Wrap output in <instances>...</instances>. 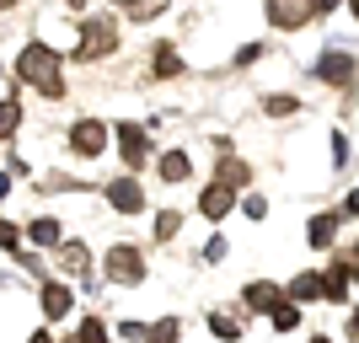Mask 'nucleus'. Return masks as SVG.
<instances>
[{"mask_svg": "<svg viewBox=\"0 0 359 343\" xmlns=\"http://www.w3.org/2000/svg\"><path fill=\"white\" fill-rule=\"evenodd\" d=\"M16 75H22V81H32V86H43L48 97H60V54H54V48L48 43H27L22 48V54H16Z\"/></svg>", "mask_w": 359, "mask_h": 343, "instance_id": "f257e3e1", "label": "nucleus"}, {"mask_svg": "<svg viewBox=\"0 0 359 343\" xmlns=\"http://www.w3.org/2000/svg\"><path fill=\"white\" fill-rule=\"evenodd\" d=\"M316 11H322L316 0H269V22H273V27H285V32L306 27Z\"/></svg>", "mask_w": 359, "mask_h": 343, "instance_id": "f03ea898", "label": "nucleus"}, {"mask_svg": "<svg viewBox=\"0 0 359 343\" xmlns=\"http://www.w3.org/2000/svg\"><path fill=\"white\" fill-rule=\"evenodd\" d=\"M316 75H322V86H354V54L327 48V54L316 60Z\"/></svg>", "mask_w": 359, "mask_h": 343, "instance_id": "7ed1b4c3", "label": "nucleus"}, {"mask_svg": "<svg viewBox=\"0 0 359 343\" xmlns=\"http://www.w3.org/2000/svg\"><path fill=\"white\" fill-rule=\"evenodd\" d=\"M231 209H236V188H225V182H210V188L198 194V215H204V220H225Z\"/></svg>", "mask_w": 359, "mask_h": 343, "instance_id": "20e7f679", "label": "nucleus"}, {"mask_svg": "<svg viewBox=\"0 0 359 343\" xmlns=\"http://www.w3.org/2000/svg\"><path fill=\"white\" fill-rule=\"evenodd\" d=\"M140 274H145V263H140V253H135V247H113V253H107V279L135 284Z\"/></svg>", "mask_w": 359, "mask_h": 343, "instance_id": "39448f33", "label": "nucleus"}, {"mask_svg": "<svg viewBox=\"0 0 359 343\" xmlns=\"http://www.w3.org/2000/svg\"><path fill=\"white\" fill-rule=\"evenodd\" d=\"M285 300H295V306H311V300H322V274H316V269L295 274V279L285 284Z\"/></svg>", "mask_w": 359, "mask_h": 343, "instance_id": "423d86ee", "label": "nucleus"}, {"mask_svg": "<svg viewBox=\"0 0 359 343\" xmlns=\"http://www.w3.org/2000/svg\"><path fill=\"white\" fill-rule=\"evenodd\" d=\"M241 300H247L252 311H273V306L285 300V290H279V284H273V279H252V284H247V290H241Z\"/></svg>", "mask_w": 359, "mask_h": 343, "instance_id": "0eeeda50", "label": "nucleus"}, {"mask_svg": "<svg viewBox=\"0 0 359 343\" xmlns=\"http://www.w3.org/2000/svg\"><path fill=\"white\" fill-rule=\"evenodd\" d=\"M113 43H118V27H113V22H91L81 54H113Z\"/></svg>", "mask_w": 359, "mask_h": 343, "instance_id": "6e6552de", "label": "nucleus"}, {"mask_svg": "<svg viewBox=\"0 0 359 343\" xmlns=\"http://www.w3.org/2000/svg\"><path fill=\"white\" fill-rule=\"evenodd\" d=\"M70 145L75 150H81V156H97V150H102L107 145V129H102V123H75V135H70Z\"/></svg>", "mask_w": 359, "mask_h": 343, "instance_id": "1a4fd4ad", "label": "nucleus"}, {"mask_svg": "<svg viewBox=\"0 0 359 343\" xmlns=\"http://www.w3.org/2000/svg\"><path fill=\"white\" fill-rule=\"evenodd\" d=\"M338 220H344V215H311V225H306V241H311V247H332V236H338Z\"/></svg>", "mask_w": 359, "mask_h": 343, "instance_id": "9d476101", "label": "nucleus"}, {"mask_svg": "<svg viewBox=\"0 0 359 343\" xmlns=\"http://www.w3.org/2000/svg\"><path fill=\"white\" fill-rule=\"evenodd\" d=\"M123 161L129 166H145V129H140V123H123Z\"/></svg>", "mask_w": 359, "mask_h": 343, "instance_id": "9b49d317", "label": "nucleus"}, {"mask_svg": "<svg viewBox=\"0 0 359 343\" xmlns=\"http://www.w3.org/2000/svg\"><path fill=\"white\" fill-rule=\"evenodd\" d=\"M107 199H113V204H118L123 215H135V209L145 204V199H140V188H135L129 177H123V182H113V188H107Z\"/></svg>", "mask_w": 359, "mask_h": 343, "instance_id": "f8f14e48", "label": "nucleus"}, {"mask_svg": "<svg viewBox=\"0 0 359 343\" xmlns=\"http://www.w3.org/2000/svg\"><path fill=\"white\" fill-rule=\"evenodd\" d=\"M161 182H188V150H166L161 156Z\"/></svg>", "mask_w": 359, "mask_h": 343, "instance_id": "ddd939ff", "label": "nucleus"}, {"mask_svg": "<svg viewBox=\"0 0 359 343\" xmlns=\"http://www.w3.org/2000/svg\"><path fill=\"white\" fill-rule=\"evenodd\" d=\"M220 182L225 188H247V182H252V166L247 161H220Z\"/></svg>", "mask_w": 359, "mask_h": 343, "instance_id": "4468645a", "label": "nucleus"}, {"mask_svg": "<svg viewBox=\"0 0 359 343\" xmlns=\"http://www.w3.org/2000/svg\"><path fill=\"white\" fill-rule=\"evenodd\" d=\"M43 311L48 316H65V311H70V290H65V284H48V290H43Z\"/></svg>", "mask_w": 359, "mask_h": 343, "instance_id": "2eb2a0df", "label": "nucleus"}, {"mask_svg": "<svg viewBox=\"0 0 359 343\" xmlns=\"http://www.w3.org/2000/svg\"><path fill=\"white\" fill-rule=\"evenodd\" d=\"M273 332H295L300 328V306H295V300H290V306H273Z\"/></svg>", "mask_w": 359, "mask_h": 343, "instance_id": "dca6fc26", "label": "nucleus"}, {"mask_svg": "<svg viewBox=\"0 0 359 343\" xmlns=\"http://www.w3.org/2000/svg\"><path fill=\"white\" fill-rule=\"evenodd\" d=\"M210 328H215V338H225V343L236 338V343H241V322H236V316H225V311H215V316H210Z\"/></svg>", "mask_w": 359, "mask_h": 343, "instance_id": "f3484780", "label": "nucleus"}, {"mask_svg": "<svg viewBox=\"0 0 359 343\" xmlns=\"http://www.w3.org/2000/svg\"><path fill=\"white\" fill-rule=\"evenodd\" d=\"M16 123H22V113H16V102H0V140L11 135Z\"/></svg>", "mask_w": 359, "mask_h": 343, "instance_id": "a211bd4d", "label": "nucleus"}, {"mask_svg": "<svg viewBox=\"0 0 359 343\" xmlns=\"http://www.w3.org/2000/svg\"><path fill=\"white\" fill-rule=\"evenodd\" d=\"M177 70H182V60L172 48H161V54H156V75H177Z\"/></svg>", "mask_w": 359, "mask_h": 343, "instance_id": "6ab92c4d", "label": "nucleus"}, {"mask_svg": "<svg viewBox=\"0 0 359 343\" xmlns=\"http://www.w3.org/2000/svg\"><path fill=\"white\" fill-rule=\"evenodd\" d=\"M172 231H177V209H161V220H156V236H172Z\"/></svg>", "mask_w": 359, "mask_h": 343, "instance_id": "aec40b11", "label": "nucleus"}, {"mask_svg": "<svg viewBox=\"0 0 359 343\" xmlns=\"http://www.w3.org/2000/svg\"><path fill=\"white\" fill-rule=\"evenodd\" d=\"M150 343H177V322H161V328L150 332Z\"/></svg>", "mask_w": 359, "mask_h": 343, "instance_id": "412c9836", "label": "nucleus"}, {"mask_svg": "<svg viewBox=\"0 0 359 343\" xmlns=\"http://www.w3.org/2000/svg\"><path fill=\"white\" fill-rule=\"evenodd\" d=\"M269 113H295V97H269Z\"/></svg>", "mask_w": 359, "mask_h": 343, "instance_id": "4be33fe9", "label": "nucleus"}, {"mask_svg": "<svg viewBox=\"0 0 359 343\" xmlns=\"http://www.w3.org/2000/svg\"><path fill=\"white\" fill-rule=\"evenodd\" d=\"M220 257H225V241H220V236H215V241H210V247H204V263H220Z\"/></svg>", "mask_w": 359, "mask_h": 343, "instance_id": "5701e85b", "label": "nucleus"}, {"mask_svg": "<svg viewBox=\"0 0 359 343\" xmlns=\"http://www.w3.org/2000/svg\"><path fill=\"white\" fill-rule=\"evenodd\" d=\"M344 220H359V188H354V194L344 199Z\"/></svg>", "mask_w": 359, "mask_h": 343, "instance_id": "b1692460", "label": "nucleus"}, {"mask_svg": "<svg viewBox=\"0 0 359 343\" xmlns=\"http://www.w3.org/2000/svg\"><path fill=\"white\" fill-rule=\"evenodd\" d=\"M348 338L359 343V306H354V311H348Z\"/></svg>", "mask_w": 359, "mask_h": 343, "instance_id": "393cba45", "label": "nucleus"}, {"mask_svg": "<svg viewBox=\"0 0 359 343\" xmlns=\"http://www.w3.org/2000/svg\"><path fill=\"white\" fill-rule=\"evenodd\" d=\"M348 11H354V22H359V0H348Z\"/></svg>", "mask_w": 359, "mask_h": 343, "instance_id": "a878e982", "label": "nucleus"}, {"mask_svg": "<svg viewBox=\"0 0 359 343\" xmlns=\"http://www.w3.org/2000/svg\"><path fill=\"white\" fill-rule=\"evenodd\" d=\"M311 343H332V338H311Z\"/></svg>", "mask_w": 359, "mask_h": 343, "instance_id": "bb28decb", "label": "nucleus"}, {"mask_svg": "<svg viewBox=\"0 0 359 343\" xmlns=\"http://www.w3.org/2000/svg\"><path fill=\"white\" fill-rule=\"evenodd\" d=\"M0 6H16V0H0Z\"/></svg>", "mask_w": 359, "mask_h": 343, "instance_id": "cd10ccee", "label": "nucleus"}]
</instances>
